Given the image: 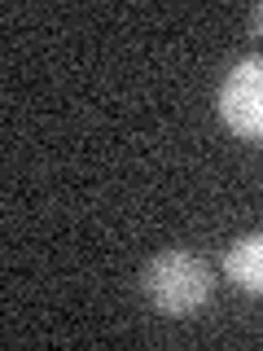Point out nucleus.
<instances>
[{
	"instance_id": "20e7f679",
	"label": "nucleus",
	"mask_w": 263,
	"mask_h": 351,
	"mask_svg": "<svg viewBox=\"0 0 263 351\" xmlns=\"http://www.w3.org/2000/svg\"><path fill=\"white\" fill-rule=\"evenodd\" d=\"M250 31L263 36V5H255V14H250Z\"/></svg>"
},
{
	"instance_id": "f257e3e1",
	"label": "nucleus",
	"mask_w": 263,
	"mask_h": 351,
	"mask_svg": "<svg viewBox=\"0 0 263 351\" xmlns=\"http://www.w3.org/2000/svg\"><path fill=\"white\" fill-rule=\"evenodd\" d=\"M140 290H145V303L162 316H189L197 312L215 290L211 263L193 250H162L145 263L140 272Z\"/></svg>"
},
{
	"instance_id": "7ed1b4c3",
	"label": "nucleus",
	"mask_w": 263,
	"mask_h": 351,
	"mask_svg": "<svg viewBox=\"0 0 263 351\" xmlns=\"http://www.w3.org/2000/svg\"><path fill=\"white\" fill-rule=\"evenodd\" d=\"M224 272H228V281H233L241 294H255V299H263V228H259V233L237 237L233 246H228Z\"/></svg>"
},
{
	"instance_id": "f03ea898",
	"label": "nucleus",
	"mask_w": 263,
	"mask_h": 351,
	"mask_svg": "<svg viewBox=\"0 0 263 351\" xmlns=\"http://www.w3.org/2000/svg\"><path fill=\"white\" fill-rule=\"evenodd\" d=\"M219 119L241 141H263V58H241L219 84Z\"/></svg>"
}]
</instances>
